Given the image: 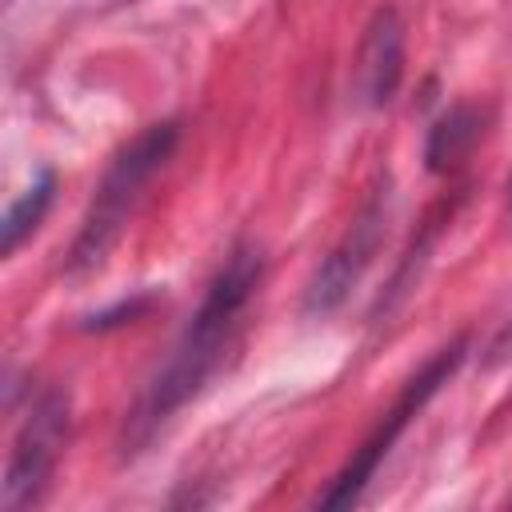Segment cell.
Returning <instances> with one entry per match:
<instances>
[{"instance_id":"7","label":"cell","mask_w":512,"mask_h":512,"mask_svg":"<svg viewBox=\"0 0 512 512\" xmlns=\"http://www.w3.org/2000/svg\"><path fill=\"white\" fill-rule=\"evenodd\" d=\"M484 132V112L476 104H452L428 132V148H424V160L432 172H452L480 140Z\"/></svg>"},{"instance_id":"6","label":"cell","mask_w":512,"mask_h":512,"mask_svg":"<svg viewBox=\"0 0 512 512\" xmlns=\"http://www.w3.org/2000/svg\"><path fill=\"white\" fill-rule=\"evenodd\" d=\"M404 76V20L400 12L376 8V16L368 20L364 36H360V52H356V96L368 108H384Z\"/></svg>"},{"instance_id":"1","label":"cell","mask_w":512,"mask_h":512,"mask_svg":"<svg viewBox=\"0 0 512 512\" xmlns=\"http://www.w3.org/2000/svg\"><path fill=\"white\" fill-rule=\"evenodd\" d=\"M264 280V256L256 244H240L228 252V260L220 264V272L212 276L196 316L188 320V328L180 332L176 348L168 352V360L160 364V372L148 380V388L140 392V400L132 404L128 420H124V456L140 452L224 364L228 348L240 336V324L248 316L252 296L260 292Z\"/></svg>"},{"instance_id":"9","label":"cell","mask_w":512,"mask_h":512,"mask_svg":"<svg viewBox=\"0 0 512 512\" xmlns=\"http://www.w3.org/2000/svg\"><path fill=\"white\" fill-rule=\"evenodd\" d=\"M504 356H512V324L492 340V360H504Z\"/></svg>"},{"instance_id":"3","label":"cell","mask_w":512,"mask_h":512,"mask_svg":"<svg viewBox=\"0 0 512 512\" xmlns=\"http://www.w3.org/2000/svg\"><path fill=\"white\" fill-rule=\"evenodd\" d=\"M68 432H72V396L64 388H44L24 412L16 440H12V456L4 468V484H0L4 512H24L44 500L52 472L64 456Z\"/></svg>"},{"instance_id":"5","label":"cell","mask_w":512,"mask_h":512,"mask_svg":"<svg viewBox=\"0 0 512 512\" xmlns=\"http://www.w3.org/2000/svg\"><path fill=\"white\" fill-rule=\"evenodd\" d=\"M384 232H388V188L372 192L364 200V208L356 212L348 232L336 240V248L324 256V264L308 280V288H304V312L308 316H324L348 300V292L360 284L364 268L376 260Z\"/></svg>"},{"instance_id":"8","label":"cell","mask_w":512,"mask_h":512,"mask_svg":"<svg viewBox=\"0 0 512 512\" xmlns=\"http://www.w3.org/2000/svg\"><path fill=\"white\" fill-rule=\"evenodd\" d=\"M52 192H56V176L44 168V172H36V180L8 204V212H4V220H0V252H4V256H12V252L40 228V220H44V212H48V204H52Z\"/></svg>"},{"instance_id":"2","label":"cell","mask_w":512,"mask_h":512,"mask_svg":"<svg viewBox=\"0 0 512 512\" xmlns=\"http://www.w3.org/2000/svg\"><path fill=\"white\" fill-rule=\"evenodd\" d=\"M176 140H180V124L176 120H160V124H148L136 140H128L112 164L104 168L100 184H96V196L80 220V232L68 248V272L80 276V272H92L108 260V252L116 248L120 232L128 228L144 188L152 184V176L172 160L176 152Z\"/></svg>"},{"instance_id":"4","label":"cell","mask_w":512,"mask_h":512,"mask_svg":"<svg viewBox=\"0 0 512 512\" xmlns=\"http://www.w3.org/2000/svg\"><path fill=\"white\" fill-rule=\"evenodd\" d=\"M464 352H468V340L464 336H456L448 348H440V352H432L428 356V364L404 384V392L396 396V404L384 412V420L372 428V436L352 452V460L336 472V480H332V488L320 496V504L324 508H348V504H356L360 500V492H364V484L376 476V468H380V460L392 452V444L400 440V432L412 424V416L440 392V384H448L452 380V372L460 368V360H464Z\"/></svg>"}]
</instances>
